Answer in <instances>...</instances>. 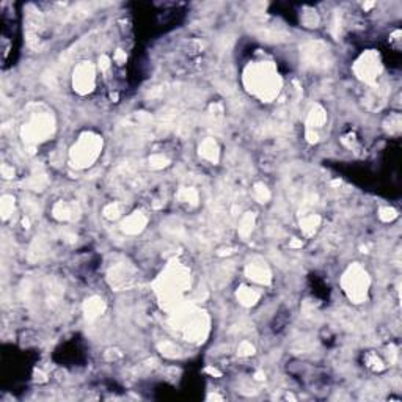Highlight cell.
I'll list each match as a JSON object with an SVG mask.
<instances>
[{
    "label": "cell",
    "mask_w": 402,
    "mask_h": 402,
    "mask_svg": "<svg viewBox=\"0 0 402 402\" xmlns=\"http://www.w3.org/2000/svg\"><path fill=\"white\" fill-rule=\"evenodd\" d=\"M243 85L262 102H271L280 95L283 83L272 61H255L243 73Z\"/></svg>",
    "instance_id": "6da1fadb"
},
{
    "label": "cell",
    "mask_w": 402,
    "mask_h": 402,
    "mask_svg": "<svg viewBox=\"0 0 402 402\" xmlns=\"http://www.w3.org/2000/svg\"><path fill=\"white\" fill-rule=\"evenodd\" d=\"M190 286V274L184 265L171 262L154 281V289L165 309H176L181 306L184 291Z\"/></svg>",
    "instance_id": "7a4b0ae2"
},
{
    "label": "cell",
    "mask_w": 402,
    "mask_h": 402,
    "mask_svg": "<svg viewBox=\"0 0 402 402\" xmlns=\"http://www.w3.org/2000/svg\"><path fill=\"white\" fill-rule=\"evenodd\" d=\"M181 308V306H180ZM177 309V315H174V325L180 328L183 337L190 343H201L205 341L206 334L209 331V319L206 315H201V311L190 309Z\"/></svg>",
    "instance_id": "3957f363"
},
{
    "label": "cell",
    "mask_w": 402,
    "mask_h": 402,
    "mask_svg": "<svg viewBox=\"0 0 402 402\" xmlns=\"http://www.w3.org/2000/svg\"><path fill=\"white\" fill-rule=\"evenodd\" d=\"M102 149V139L98 133L85 132L70 151L71 165L76 168H88L96 162Z\"/></svg>",
    "instance_id": "277c9868"
},
{
    "label": "cell",
    "mask_w": 402,
    "mask_h": 402,
    "mask_svg": "<svg viewBox=\"0 0 402 402\" xmlns=\"http://www.w3.org/2000/svg\"><path fill=\"white\" fill-rule=\"evenodd\" d=\"M54 129L55 121L49 111H32L29 120L22 126V139L27 145H39L52 136Z\"/></svg>",
    "instance_id": "5b68a950"
},
{
    "label": "cell",
    "mask_w": 402,
    "mask_h": 402,
    "mask_svg": "<svg viewBox=\"0 0 402 402\" xmlns=\"http://www.w3.org/2000/svg\"><path fill=\"white\" fill-rule=\"evenodd\" d=\"M341 286L353 303H363L368 296L369 277L362 265L352 264L341 278Z\"/></svg>",
    "instance_id": "8992f818"
},
{
    "label": "cell",
    "mask_w": 402,
    "mask_h": 402,
    "mask_svg": "<svg viewBox=\"0 0 402 402\" xmlns=\"http://www.w3.org/2000/svg\"><path fill=\"white\" fill-rule=\"evenodd\" d=\"M382 61H381V55H378L375 51H366L363 52L356 61L353 63V73L355 76L359 77L362 82H365L366 85H375L378 76L382 74Z\"/></svg>",
    "instance_id": "52a82bcc"
},
{
    "label": "cell",
    "mask_w": 402,
    "mask_h": 402,
    "mask_svg": "<svg viewBox=\"0 0 402 402\" xmlns=\"http://www.w3.org/2000/svg\"><path fill=\"white\" fill-rule=\"evenodd\" d=\"M96 82L95 66L90 61L79 63L73 73V86L79 95H88L93 92Z\"/></svg>",
    "instance_id": "ba28073f"
},
{
    "label": "cell",
    "mask_w": 402,
    "mask_h": 402,
    "mask_svg": "<svg viewBox=\"0 0 402 402\" xmlns=\"http://www.w3.org/2000/svg\"><path fill=\"white\" fill-rule=\"evenodd\" d=\"M303 61L311 68H325L328 64V49L322 42H309L303 48Z\"/></svg>",
    "instance_id": "9c48e42d"
},
{
    "label": "cell",
    "mask_w": 402,
    "mask_h": 402,
    "mask_svg": "<svg viewBox=\"0 0 402 402\" xmlns=\"http://www.w3.org/2000/svg\"><path fill=\"white\" fill-rule=\"evenodd\" d=\"M133 275H136V271H133L129 264L123 262V264L111 267L110 272H108V280H110L111 286L123 289V287L130 286V283L133 281Z\"/></svg>",
    "instance_id": "30bf717a"
},
{
    "label": "cell",
    "mask_w": 402,
    "mask_h": 402,
    "mask_svg": "<svg viewBox=\"0 0 402 402\" xmlns=\"http://www.w3.org/2000/svg\"><path fill=\"white\" fill-rule=\"evenodd\" d=\"M245 275H247L249 280H252L253 283L262 284V286H267L272 281V274L269 271V267H267L265 262H262V261L250 262L247 267H245Z\"/></svg>",
    "instance_id": "8fae6325"
},
{
    "label": "cell",
    "mask_w": 402,
    "mask_h": 402,
    "mask_svg": "<svg viewBox=\"0 0 402 402\" xmlns=\"http://www.w3.org/2000/svg\"><path fill=\"white\" fill-rule=\"evenodd\" d=\"M148 223V218L145 214L142 212H133L130 215H127L124 220H123V225H121V230L129 234V236H136L139 233H142L146 227Z\"/></svg>",
    "instance_id": "7c38bea8"
},
{
    "label": "cell",
    "mask_w": 402,
    "mask_h": 402,
    "mask_svg": "<svg viewBox=\"0 0 402 402\" xmlns=\"http://www.w3.org/2000/svg\"><path fill=\"white\" fill-rule=\"evenodd\" d=\"M79 214V208L76 203H68V201H58L54 205L52 215L60 221H70L74 220Z\"/></svg>",
    "instance_id": "4fadbf2b"
},
{
    "label": "cell",
    "mask_w": 402,
    "mask_h": 402,
    "mask_svg": "<svg viewBox=\"0 0 402 402\" xmlns=\"http://www.w3.org/2000/svg\"><path fill=\"white\" fill-rule=\"evenodd\" d=\"M198 154L201 159H205L206 162H211V164H217L218 162V155H220V149H218V145L214 139H205L201 142L199 148H198Z\"/></svg>",
    "instance_id": "5bb4252c"
},
{
    "label": "cell",
    "mask_w": 402,
    "mask_h": 402,
    "mask_svg": "<svg viewBox=\"0 0 402 402\" xmlns=\"http://www.w3.org/2000/svg\"><path fill=\"white\" fill-rule=\"evenodd\" d=\"M105 309V303L101 297H90L85 303H83V312L85 318L88 321H95L96 318H99Z\"/></svg>",
    "instance_id": "9a60e30c"
},
{
    "label": "cell",
    "mask_w": 402,
    "mask_h": 402,
    "mask_svg": "<svg viewBox=\"0 0 402 402\" xmlns=\"http://www.w3.org/2000/svg\"><path fill=\"white\" fill-rule=\"evenodd\" d=\"M325 120H327V114H325L324 107L315 105V107L309 110V114H308V117H306V129L316 130V129H319V127L324 126Z\"/></svg>",
    "instance_id": "2e32d148"
},
{
    "label": "cell",
    "mask_w": 402,
    "mask_h": 402,
    "mask_svg": "<svg viewBox=\"0 0 402 402\" xmlns=\"http://www.w3.org/2000/svg\"><path fill=\"white\" fill-rule=\"evenodd\" d=\"M237 300L243 306H253L259 300V293L256 291V289L250 287V286H242L237 291Z\"/></svg>",
    "instance_id": "e0dca14e"
},
{
    "label": "cell",
    "mask_w": 402,
    "mask_h": 402,
    "mask_svg": "<svg viewBox=\"0 0 402 402\" xmlns=\"http://www.w3.org/2000/svg\"><path fill=\"white\" fill-rule=\"evenodd\" d=\"M321 227V217L318 214H308L300 220V228L305 236L315 234V231Z\"/></svg>",
    "instance_id": "ac0fdd59"
},
{
    "label": "cell",
    "mask_w": 402,
    "mask_h": 402,
    "mask_svg": "<svg viewBox=\"0 0 402 402\" xmlns=\"http://www.w3.org/2000/svg\"><path fill=\"white\" fill-rule=\"evenodd\" d=\"M253 227H255V214L253 212H247L242 218H240V223H239V234L242 237H249L253 231Z\"/></svg>",
    "instance_id": "d6986e66"
},
{
    "label": "cell",
    "mask_w": 402,
    "mask_h": 402,
    "mask_svg": "<svg viewBox=\"0 0 402 402\" xmlns=\"http://www.w3.org/2000/svg\"><path fill=\"white\" fill-rule=\"evenodd\" d=\"M177 199L184 205L189 206H196L198 205V192L192 187H184L177 192Z\"/></svg>",
    "instance_id": "ffe728a7"
},
{
    "label": "cell",
    "mask_w": 402,
    "mask_h": 402,
    "mask_svg": "<svg viewBox=\"0 0 402 402\" xmlns=\"http://www.w3.org/2000/svg\"><path fill=\"white\" fill-rule=\"evenodd\" d=\"M253 198L258 201V203H267L271 199V190L267 189L264 184L258 183L253 187Z\"/></svg>",
    "instance_id": "44dd1931"
},
{
    "label": "cell",
    "mask_w": 402,
    "mask_h": 402,
    "mask_svg": "<svg viewBox=\"0 0 402 402\" xmlns=\"http://www.w3.org/2000/svg\"><path fill=\"white\" fill-rule=\"evenodd\" d=\"M159 350L162 352V355L167 356V359H176V356L180 355V349H177V346L174 343H170V341L159 344Z\"/></svg>",
    "instance_id": "7402d4cb"
},
{
    "label": "cell",
    "mask_w": 402,
    "mask_h": 402,
    "mask_svg": "<svg viewBox=\"0 0 402 402\" xmlns=\"http://www.w3.org/2000/svg\"><path fill=\"white\" fill-rule=\"evenodd\" d=\"M0 209H2V217L4 220H7L11 214H13V209H14V198L10 196V195H5L2 198V203H0Z\"/></svg>",
    "instance_id": "603a6c76"
},
{
    "label": "cell",
    "mask_w": 402,
    "mask_h": 402,
    "mask_svg": "<svg viewBox=\"0 0 402 402\" xmlns=\"http://www.w3.org/2000/svg\"><path fill=\"white\" fill-rule=\"evenodd\" d=\"M168 164H170V161L165 158L164 154H152L149 158V167L154 168V170H162Z\"/></svg>",
    "instance_id": "cb8c5ba5"
},
{
    "label": "cell",
    "mask_w": 402,
    "mask_h": 402,
    "mask_svg": "<svg viewBox=\"0 0 402 402\" xmlns=\"http://www.w3.org/2000/svg\"><path fill=\"white\" fill-rule=\"evenodd\" d=\"M388 124L387 129L388 132L391 133V136H397V133L400 132V126H402V120H400V115L399 114H393L388 117Z\"/></svg>",
    "instance_id": "d4e9b609"
},
{
    "label": "cell",
    "mask_w": 402,
    "mask_h": 402,
    "mask_svg": "<svg viewBox=\"0 0 402 402\" xmlns=\"http://www.w3.org/2000/svg\"><path fill=\"white\" fill-rule=\"evenodd\" d=\"M121 215V208L118 203H110L104 208V217L108 220H117Z\"/></svg>",
    "instance_id": "484cf974"
},
{
    "label": "cell",
    "mask_w": 402,
    "mask_h": 402,
    "mask_svg": "<svg viewBox=\"0 0 402 402\" xmlns=\"http://www.w3.org/2000/svg\"><path fill=\"white\" fill-rule=\"evenodd\" d=\"M302 22H303V26H306V27H318V24H319V16H318L316 11L309 10V11L303 13Z\"/></svg>",
    "instance_id": "4316f807"
},
{
    "label": "cell",
    "mask_w": 402,
    "mask_h": 402,
    "mask_svg": "<svg viewBox=\"0 0 402 402\" xmlns=\"http://www.w3.org/2000/svg\"><path fill=\"white\" fill-rule=\"evenodd\" d=\"M366 363L368 366L372 369V371H384L385 366H384V362L378 359V356L375 353H369L368 355V359H366Z\"/></svg>",
    "instance_id": "83f0119b"
},
{
    "label": "cell",
    "mask_w": 402,
    "mask_h": 402,
    "mask_svg": "<svg viewBox=\"0 0 402 402\" xmlns=\"http://www.w3.org/2000/svg\"><path fill=\"white\" fill-rule=\"evenodd\" d=\"M396 217H397V212L393 208H382L381 211H378V218H381L382 221H385V223L393 221Z\"/></svg>",
    "instance_id": "f1b7e54d"
},
{
    "label": "cell",
    "mask_w": 402,
    "mask_h": 402,
    "mask_svg": "<svg viewBox=\"0 0 402 402\" xmlns=\"http://www.w3.org/2000/svg\"><path fill=\"white\" fill-rule=\"evenodd\" d=\"M239 356H252L255 353V347L250 341H242L237 347Z\"/></svg>",
    "instance_id": "f546056e"
},
{
    "label": "cell",
    "mask_w": 402,
    "mask_h": 402,
    "mask_svg": "<svg viewBox=\"0 0 402 402\" xmlns=\"http://www.w3.org/2000/svg\"><path fill=\"white\" fill-rule=\"evenodd\" d=\"M305 137L309 143H318L319 142V133L316 130H311V129H306L305 132Z\"/></svg>",
    "instance_id": "4dcf8cb0"
},
{
    "label": "cell",
    "mask_w": 402,
    "mask_h": 402,
    "mask_svg": "<svg viewBox=\"0 0 402 402\" xmlns=\"http://www.w3.org/2000/svg\"><path fill=\"white\" fill-rule=\"evenodd\" d=\"M2 176L5 177V180H10V177L14 176V168L8 164H4L2 165Z\"/></svg>",
    "instance_id": "1f68e13d"
},
{
    "label": "cell",
    "mask_w": 402,
    "mask_h": 402,
    "mask_svg": "<svg viewBox=\"0 0 402 402\" xmlns=\"http://www.w3.org/2000/svg\"><path fill=\"white\" fill-rule=\"evenodd\" d=\"M114 60H115L117 64H124V63H126V52L121 51V49H118V51L115 52V55H114Z\"/></svg>",
    "instance_id": "d6a6232c"
},
{
    "label": "cell",
    "mask_w": 402,
    "mask_h": 402,
    "mask_svg": "<svg viewBox=\"0 0 402 402\" xmlns=\"http://www.w3.org/2000/svg\"><path fill=\"white\" fill-rule=\"evenodd\" d=\"M99 66H101V71H107L110 68V58L107 55H101L99 57Z\"/></svg>",
    "instance_id": "836d02e7"
},
{
    "label": "cell",
    "mask_w": 402,
    "mask_h": 402,
    "mask_svg": "<svg viewBox=\"0 0 402 402\" xmlns=\"http://www.w3.org/2000/svg\"><path fill=\"white\" fill-rule=\"evenodd\" d=\"M302 245H303V242L299 240V239H293L291 242H289V247L291 249H302Z\"/></svg>",
    "instance_id": "e575fe53"
},
{
    "label": "cell",
    "mask_w": 402,
    "mask_h": 402,
    "mask_svg": "<svg viewBox=\"0 0 402 402\" xmlns=\"http://www.w3.org/2000/svg\"><path fill=\"white\" fill-rule=\"evenodd\" d=\"M206 372H211L212 375H220V372H218L215 368H211V366H209V368H206Z\"/></svg>",
    "instance_id": "d590c367"
}]
</instances>
